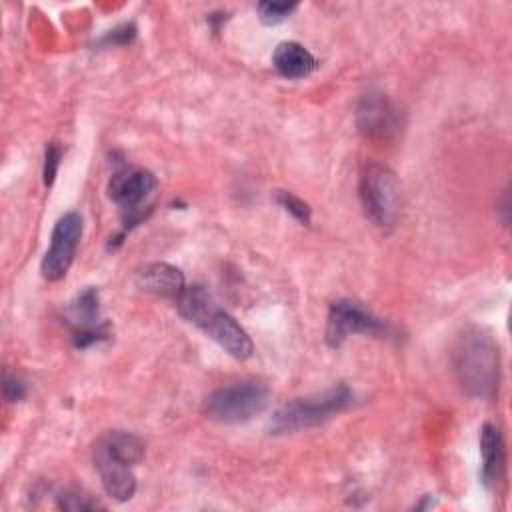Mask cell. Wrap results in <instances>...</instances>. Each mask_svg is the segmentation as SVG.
Segmentation results:
<instances>
[{"mask_svg":"<svg viewBox=\"0 0 512 512\" xmlns=\"http://www.w3.org/2000/svg\"><path fill=\"white\" fill-rule=\"evenodd\" d=\"M4 398L8 402H18L26 396V386L20 378L16 376H10V374H4Z\"/></svg>","mask_w":512,"mask_h":512,"instance_id":"ffe728a7","label":"cell"},{"mask_svg":"<svg viewBox=\"0 0 512 512\" xmlns=\"http://www.w3.org/2000/svg\"><path fill=\"white\" fill-rule=\"evenodd\" d=\"M96 448L104 450L106 454L114 456L116 460L134 466L144 458V440L132 432H122V430H114V432H106L98 442Z\"/></svg>","mask_w":512,"mask_h":512,"instance_id":"9a60e30c","label":"cell"},{"mask_svg":"<svg viewBox=\"0 0 512 512\" xmlns=\"http://www.w3.org/2000/svg\"><path fill=\"white\" fill-rule=\"evenodd\" d=\"M360 200L370 220L380 226H392L400 208V184L396 174L382 164H368L360 174Z\"/></svg>","mask_w":512,"mask_h":512,"instance_id":"5b68a950","label":"cell"},{"mask_svg":"<svg viewBox=\"0 0 512 512\" xmlns=\"http://www.w3.org/2000/svg\"><path fill=\"white\" fill-rule=\"evenodd\" d=\"M352 334H370V336H388L390 326L378 318L370 308L354 300H336L330 306L326 322V342L332 348H338Z\"/></svg>","mask_w":512,"mask_h":512,"instance_id":"8992f818","label":"cell"},{"mask_svg":"<svg viewBox=\"0 0 512 512\" xmlns=\"http://www.w3.org/2000/svg\"><path fill=\"white\" fill-rule=\"evenodd\" d=\"M58 508L78 512V510H96V508H102V504H98L96 500H92L88 494L80 490H66L58 494Z\"/></svg>","mask_w":512,"mask_h":512,"instance_id":"e0dca14e","label":"cell"},{"mask_svg":"<svg viewBox=\"0 0 512 512\" xmlns=\"http://www.w3.org/2000/svg\"><path fill=\"white\" fill-rule=\"evenodd\" d=\"M272 64L276 72L288 80L306 78L318 68L310 50L298 42H280L272 54Z\"/></svg>","mask_w":512,"mask_h":512,"instance_id":"4fadbf2b","label":"cell"},{"mask_svg":"<svg viewBox=\"0 0 512 512\" xmlns=\"http://www.w3.org/2000/svg\"><path fill=\"white\" fill-rule=\"evenodd\" d=\"M60 158H62V150L56 142H50L46 146V154H44V184L50 186L56 178V172H58V166H60Z\"/></svg>","mask_w":512,"mask_h":512,"instance_id":"d6986e66","label":"cell"},{"mask_svg":"<svg viewBox=\"0 0 512 512\" xmlns=\"http://www.w3.org/2000/svg\"><path fill=\"white\" fill-rule=\"evenodd\" d=\"M358 130L370 140H388L400 128V114L384 94H366L356 112Z\"/></svg>","mask_w":512,"mask_h":512,"instance_id":"30bf717a","label":"cell"},{"mask_svg":"<svg viewBox=\"0 0 512 512\" xmlns=\"http://www.w3.org/2000/svg\"><path fill=\"white\" fill-rule=\"evenodd\" d=\"M136 284L144 292H152L156 296L174 298V300H178L186 290L184 274L176 266L166 262H152L142 266L136 272Z\"/></svg>","mask_w":512,"mask_h":512,"instance_id":"7c38bea8","label":"cell"},{"mask_svg":"<svg viewBox=\"0 0 512 512\" xmlns=\"http://www.w3.org/2000/svg\"><path fill=\"white\" fill-rule=\"evenodd\" d=\"M94 468L98 470L102 488L110 498L124 502L134 496L136 476L132 472V466L116 460L114 456L94 446Z\"/></svg>","mask_w":512,"mask_h":512,"instance_id":"8fae6325","label":"cell"},{"mask_svg":"<svg viewBox=\"0 0 512 512\" xmlns=\"http://www.w3.org/2000/svg\"><path fill=\"white\" fill-rule=\"evenodd\" d=\"M480 454H482V482L490 488L502 478L504 470V442L498 426L486 422L480 432Z\"/></svg>","mask_w":512,"mask_h":512,"instance_id":"5bb4252c","label":"cell"},{"mask_svg":"<svg viewBox=\"0 0 512 512\" xmlns=\"http://www.w3.org/2000/svg\"><path fill=\"white\" fill-rule=\"evenodd\" d=\"M270 392L258 382H240L216 388L202 404L206 418L220 424H244L264 412Z\"/></svg>","mask_w":512,"mask_h":512,"instance_id":"277c9868","label":"cell"},{"mask_svg":"<svg viewBox=\"0 0 512 512\" xmlns=\"http://www.w3.org/2000/svg\"><path fill=\"white\" fill-rule=\"evenodd\" d=\"M276 200L280 202V206L284 208V210H288L296 220H300L302 224H308L310 222V206L304 202V200H300L298 196H294L292 192H278V196H276Z\"/></svg>","mask_w":512,"mask_h":512,"instance_id":"ac0fdd59","label":"cell"},{"mask_svg":"<svg viewBox=\"0 0 512 512\" xmlns=\"http://www.w3.org/2000/svg\"><path fill=\"white\" fill-rule=\"evenodd\" d=\"M156 186V176L142 168H124L112 176V180L108 182V196L120 206L122 222L128 228L138 224L146 216L142 208L154 194Z\"/></svg>","mask_w":512,"mask_h":512,"instance_id":"52a82bcc","label":"cell"},{"mask_svg":"<svg viewBox=\"0 0 512 512\" xmlns=\"http://www.w3.org/2000/svg\"><path fill=\"white\" fill-rule=\"evenodd\" d=\"M352 402L354 392L346 384H338L316 396L294 398L274 412L270 420V432L286 434L318 426L352 406Z\"/></svg>","mask_w":512,"mask_h":512,"instance_id":"3957f363","label":"cell"},{"mask_svg":"<svg viewBox=\"0 0 512 512\" xmlns=\"http://www.w3.org/2000/svg\"><path fill=\"white\" fill-rule=\"evenodd\" d=\"M296 8H298L296 2H270V0L260 2V4L256 6L258 18H260V22L266 24V26H274V24L284 22Z\"/></svg>","mask_w":512,"mask_h":512,"instance_id":"2e32d148","label":"cell"},{"mask_svg":"<svg viewBox=\"0 0 512 512\" xmlns=\"http://www.w3.org/2000/svg\"><path fill=\"white\" fill-rule=\"evenodd\" d=\"M462 390L474 398H492L500 380V354L494 338L480 326H468L452 352Z\"/></svg>","mask_w":512,"mask_h":512,"instance_id":"6da1fadb","label":"cell"},{"mask_svg":"<svg viewBox=\"0 0 512 512\" xmlns=\"http://www.w3.org/2000/svg\"><path fill=\"white\" fill-rule=\"evenodd\" d=\"M82 236V216L78 212H66L54 224L50 236V248L46 250L40 270L50 282L62 280L72 266L78 242Z\"/></svg>","mask_w":512,"mask_h":512,"instance_id":"ba28073f","label":"cell"},{"mask_svg":"<svg viewBox=\"0 0 512 512\" xmlns=\"http://www.w3.org/2000/svg\"><path fill=\"white\" fill-rule=\"evenodd\" d=\"M66 318L74 332V344L86 348L108 338V324L100 318V298L96 288L82 290L68 306Z\"/></svg>","mask_w":512,"mask_h":512,"instance_id":"9c48e42d","label":"cell"},{"mask_svg":"<svg viewBox=\"0 0 512 512\" xmlns=\"http://www.w3.org/2000/svg\"><path fill=\"white\" fill-rule=\"evenodd\" d=\"M178 312L184 320L198 326L206 336L220 344L230 356L246 360L254 352L248 332L222 308L214 304L202 286H190L176 300Z\"/></svg>","mask_w":512,"mask_h":512,"instance_id":"7a4b0ae2","label":"cell"}]
</instances>
